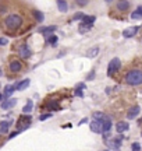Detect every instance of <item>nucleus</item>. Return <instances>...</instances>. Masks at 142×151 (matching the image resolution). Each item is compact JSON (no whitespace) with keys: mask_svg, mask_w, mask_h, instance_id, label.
<instances>
[{"mask_svg":"<svg viewBox=\"0 0 142 151\" xmlns=\"http://www.w3.org/2000/svg\"><path fill=\"white\" fill-rule=\"evenodd\" d=\"M85 122H88V119H82L81 122H80V124H84V123H85Z\"/></svg>","mask_w":142,"mask_h":151,"instance_id":"obj_37","label":"nucleus"},{"mask_svg":"<svg viewBox=\"0 0 142 151\" xmlns=\"http://www.w3.org/2000/svg\"><path fill=\"white\" fill-rule=\"evenodd\" d=\"M57 7H59V11H61V13H66L68 10V4H67V1H64V0H59L57 1Z\"/></svg>","mask_w":142,"mask_h":151,"instance_id":"obj_20","label":"nucleus"},{"mask_svg":"<svg viewBox=\"0 0 142 151\" xmlns=\"http://www.w3.org/2000/svg\"><path fill=\"white\" fill-rule=\"evenodd\" d=\"M17 104V99H14V98H10V99H4L3 102H1V109H4V111H7V109H11L14 108Z\"/></svg>","mask_w":142,"mask_h":151,"instance_id":"obj_8","label":"nucleus"},{"mask_svg":"<svg viewBox=\"0 0 142 151\" xmlns=\"http://www.w3.org/2000/svg\"><path fill=\"white\" fill-rule=\"evenodd\" d=\"M14 91H16V86H6V88H4V98L6 99L9 97H11Z\"/></svg>","mask_w":142,"mask_h":151,"instance_id":"obj_19","label":"nucleus"},{"mask_svg":"<svg viewBox=\"0 0 142 151\" xmlns=\"http://www.w3.org/2000/svg\"><path fill=\"white\" fill-rule=\"evenodd\" d=\"M31 84V80L29 78H25V80H22L21 83H18L16 86V90L17 91H24V90H27L28 86Z\"/></svg>","mask_w":142,"mask_h":151,"instance_id":"obj_12","label":"nucleus"},{"mask_svg":"<svg viewBox=\"0 0 142 151\" xmlns=\"http://www.w3.org/2000/svg\"><path fill=\"white\" fill-rule=\"evenodd\" d=\"M116 129H117L119 133H124V132H127V130L130 129V124L127 123V122H119V123L116 124Z\"/></svg>","mask_w":142,"mask_h":151,"instance_id":"obj_14","label":"nucleus"},{"mask_svg":"<svg viewBox=\"0 0 142 151\" xmlns=\"http://www.w3.org/2000/svg\"><path fill=\"white\" fill-rule=\"evenodd\" d=\"M91 28H92V25H88V24H84V22H82L78 29H80V32L81 34H84V32H87V31H89Z\"/></svg>","mask_w":142,"mask_h":151,"instance_id":"obj_27","label":"nucleus"},{"mask_svg":"<svg viewBox=\"0 0 142 151\" xmlns=\"http://www.w3.org/2000/svg\"><path fill=\"white\" fill-rule=\"evenodd\" d=\"M0 76H3V74H1V69H0Z\"/></svg>","mask_w":142,"mask_h":151,"instance_id":"obj_39","label":"nucleus"},{"mask_svg":"<svg viewBox=\"0 0 142 151\" xmlns=\"http://www.w3.org/2000/svg\"><path fill=\"white\" fill-rule=\"evenodd\" d=\"M127 84L130 86H139L142 84V71L141 70H131L126 76Z\"/></svg>","mask_w":142,"mask_h":151,"instance_id":"obj_1","label":"nucleus"},{"mask_svg":"<svg viewBox=\"0 0 142 151\" xmlns=\"http://www.w3.org/2000/svg\"><path fill=\"white\" fill-rule=\"evenodd\" d=\"M21 69H22V66L18 60H13V62L10 63V70L13 71V73H17V71L21 70Z\"/></svg>","mask_w":142,"mask_h":151,"instance_id":"obj_15","label":"nucleus"},{"mask_svg":"<svg viewBox=\"0 0 142 151\" xmlns=\"http://www.w3.org/2000/svg\"><path fill=\"white\" fill-rule=\"evenodd\" d=\"M91 130L93 133H103V122L102 120H93L91 123Z\"/></svg>","mask_w":142,"mask_h":151,"instance_id":"obj_5","label":"nucleus"},{"mask_svg":"<svg viewBox=\"0 0 142 151\" xmlns=\"http://www.w3.org/2000/svg\"><path fill=\"white\" fill-rule=\"evenodd\" d=\"M32 108H33V102L31 101V99H29V101L27 102V105L22 108V112H24V113H29L31 111H32Z\"/></svg>","mask_w":142,"mask_h":151,"instance_id":"obj_24","label":"nucleus"},{"mask_svg":"<svg viewBox=\"0 0 142 151\" xmlns=\"http://www.w3.org/2000/svg\"><path fill=\"white\" fill-rule=\"evenodd\" d=\"M138 29H139V27H130V28H127V29H124V31H123V37H124V38L134 37V35L138 32Z\"/></svg>","mask_w":142,"mask_h":151,"instance_id":"obj_9","label":"nucleus"},{"mask_svg":"<svg viewBox=\"0 0 142 151\" xmlns=\"http://www.w3.org/2000/svg\"><path fill=\"white\" fill-rule=\"evenodd\" d=\"M141 150V144L139 143H134L132 144V151H139Z\"/></svg>","mask_w":142,"mask_h":151,"instance_id":"obj_32","label":"nucleus"},{"mask_svg":"<svg viewBox=\"0 0 142 151\" xmlns=\"http://www.w3.org/2000/svg\"><path fill=\"white\" fill-rule=\"evenodd\" d=\"M48 41H49L50 45L56 46V45H57V41H59V38L56 37V35H53V37H49V38H48Z\"/></svg>","mask_w":142,"mask_h":151,"instance_id":"obj_28","label":"nucleus"},{"mask_svg":"<svg viewBox=\"0 0 142 151\" xmlns=\"http://www.w3.org/2000/svg\"><path fill=\"white\" fill-rule=\"evenodd\" d=\"M93 78H95V70H92L91 73H89V76L87 77V80L89 81V80H93Z\"/></svg>","mask_w":142,"mask_h":151,"instance_id":"obj_33","label":"nucleus"},{"mask_svg":"<svg viewBox=\"0 0 142 151\" xmlns=\"http://www.w3.org/2000/svg\"><path fill=\"white\" fill-rule=\"evenodd\" d=\"M99 53V46H92V48H89L87 50V58H95V56H98Z\"/></svg>","mask_w":142,"mask_h":151,"instance_id":"obj_16","label":"nucleus"},{"mask_svg":"<svg viewBox=\"0 0 142 151\" xmlns=\"http://www.w3.org/2000/svg\"><path fill=\"white\" fill-rule=\"evenodd\" d=\"M18 53H20V56H21L22 59H28V58H31L32 52H31V49L28 48L27 45H21L18 48Z\"/></svg>","mask_w":142,"mask_h":151,"instance_id":"obj_6","label":"nucleus"},{"mask_svg":"<svg viewBox=\"0 0 142 151\" xmlns=\"http://www.w3.org/2000/svg\"><path fill=\"white\" fill-rule=\"evenodd\" d=\"M48 109H60V106H59V104L56 102H50L49 105H48Z\"/></svg>","mask_w":142,"mask_h":151,"instance_id":"obj_30","label":"nucleus"},{"mask_svg":"<svg viewBox=\"0 0 142 151\" xmlns=\"http://www.w3.org/2000/svg\"><path fill=\"white\" fill-rule=\"evenodd\" d=\"M85 84H84V83H80V84H77V87H75V95L77 97H84V92H82V90H84V88H85Z\"/></svg>","mask_w":142,"mask_h":151,"instance_id":"obj_21","label":"nucleus"},{"mask_svg":"<svg viewBox=\"0 0 142 151\" xmlns=\"http://www.w3.org/2000/svg\"><path fill=\"white\" fill-rule=\"evenodd\" d=\"M131 18L132 20H139V18H142V7L139 6V7H137L135 9V11H132L131 13Z\"/></svg>","mask_w":142,"mask_h":151,"instance_id":"obj_18","label":"nucleus"},{"mask_svg":"<svg viewBox=\"0 0 142 151\" xmlns=\"http://www.w3.org/2000/svg\"><path fill=\"white\" fill-rule=\"evenodd\" d=\"M95 16H85L84 17V24H88V25H92V22L95 21Z\"/></svg>","mask_w":142,"mask_h":151,"instance_id":"obj_26","label":"nucleus"},{"mask_svg":"<svg viewBox=\"0 0 142 151\" xmlns=\"http://www.w3.org/2000/svg\"><path fill=\"white\" fill-rule=\"evenodd\" d=\"M31 116H21L20 118V120L17 122V129H18V132L21 133V132H24V130H27L29 126H31Z\"/></svg>","mask_w":142,"mask_h":151,"instance_id":"obj_4","label":"nucleus"},{"mask_svg":"<svg viewBox=\"0 0 142 151\" xmlns=\"http://www.w3.org/2000/svg\"><path fill=\"white\" fill-rule=\"evenodd\" d=\"M92 118L95 119V120H102V122H103V120L107 118V116H106L104 113H102V112H93Z\"/></svg>","mask_w":142,"mask_h":151,"instance_id":"obj_23","label":"nucleus"},{"mask_svg":"<svg viewBox=\"0 0 142 151\" xmlns=\"http://www.w3.org/2000/svg\"><path fill=\"white\" fill-rule=\"evenodd\" d=\"M7 43H9V39H7V38H0V46H1V45H7Z\"/></svg>","mask_w":142,"mask_h":151,"instance_id":"obj_34","label":"nucleus"},{"mask_svg":"<svg viewBox=\"0 0 142 151\" xmlns=\"http://www.w3.org/2000/svg\"><path fill=\"white\" fill-rule=\"evenodd\" d=\"M121 140H123V137H116V139H113V140H110V141H106V143H107V146H110L114 151H120Z\"/></svg>","mask_w":142,"mask_h":151,"instance_id":"obj_7","label":"nucleus"},{"mask_svg":"<svg viewBox=\"0 0 142 151\" xmlns=\"http://www.w3.org/2000/svg\"><path fill=\"white\" fill-rule=\"evenodd\" d=\"M55 29H57V28L53 25V27H48V28H40V32L43 34V35H49V34L55 32Z\"/></svg>","mask_w":142,"mask_h":151,"instance_id":"obj_25","label":"nucleus"},{"mask_svg":"<svg viewBox=\"0 0 142 151\" xmlns=\"http://www.w3.org/2000/svg\"><path fill=\"white\" fill-rule=\"evenodd\" d=\"M121 62L119 58H113V59L109 62V66H107V74L109 76H114L117 71L120 70Z\"/></svg>","mask_w":142,"mask_h":151,"instance_id":"obj_3","label":"nucleus"},{"mask_svg":"<svg viewBox=\"0 0 142 151\" xmlns=\"http://www.w3.org/2000/svg\"><path fill=\"white\" fill-rule=\"evenodd\" d=\"M139 112H141V108L138 106V105H135V106H132L128 112H127V118L128 119H134V118H137L138 115H139Z\"/></svg>","mask_w":142,"mask_h":151,"instance_id":"obj_11","label":"nucleus"},{"mask_svg":"<svg viewBox=\"0 0 142 151\" xmlns=\"http://www.w3.org/2000/svg\"><path fill=\"white\" fill-rule=\"evenodd\" d=\"M84 17H85V14H84V13H81V11H78V13H75V14H74L72 20L75 21V20H81V18H84Z\"/></svg>","mask_w":142,"mask_h":151,"instance_id":"obj_29","label":"nucleus"},{"mask_svg":"<svg viewBox=\"0 0 142 151\" xmlns=\"http://www.w3.org/2000/svg\"><path fill=\"white\" fill-rule=\"evenodd\" d=\"M3 98H4V95H1V94H0V101H3Z\"/></svg>","mask_w":142,"mask_h":151,"instance_id":"obj_38","label":"nucleus"},{"mask_svg":"<svg viewBox=\"0 0 142 151\" xmlns=\"http://www.w3.org/2000/svg\"><path fill=\"white\" fill-rule=\"evenodd\" d=\"M130 1H127V0H121V1H119L117 3V9L120 11H126V10H128V7H130Z\"/></svg>","mask_w":142,"mask_h":151,"instance_id":"obj_17","label":"nucleus"},{"mask_svg":"<svg viewBox=\"0 0 142 151\" xmlns=\"http://www.w3.org/2000/svg\"><path fill=\"white\" fill-rule=\"evenodd\" d=\"M32 14H33V17H35V20L36 21H43V18H45V16H43V13L42 11H39V10H33L32 11Z\"/></svg>","mask_w":142,"mask_h":151,"instance_id":"obj_22","label":"nucleus"},{"mask_svg":"<svg viewBox=\"0 0 142 151\" xmlns=\"http://www.w3.org/2000/svg\"><path fill=\"white\" fill-rule=\"evenodd\" d=\"M4 24H6V27L9 28V29H17V28L21 27L22 18L18 16V14H10V16L6 17Z\"/></svg>","mask_w":142,"mask_h":151,"instance_id":"obj_2","label":"nucleus"},{"mask_svg":"<svg viewBox=\"0 0 142 151\" xmlns=\"http://www.w3.org/2000/svg\"><path fill=\"white\" fill-rule=\"evenodd\" d=\"M11 124H13V120H1L0 122V133H9Z\"/></svg>","mask_w":142,"mask_h":151,"instance_id":"obj_10","label":"nucleus"},{"mask_svg":"<svg viewBox=\"0 0 142 151\" xmlns=\"http://www.w3.org/2000/svg\"><path fill=\"white\" fill-rule=\"evenodd\" d=\"M110 129H111V120H110V118H106L103 120V134H104V137H107V133L110 132Z\"/></svg>","mask_w":142,"mask_h":151,"instance_id":"obj_13","label":"nucleus"},{"mask_svg":"<svg viewBox=\"0 0 142 151\" xmlns=\"http://www.w3.org/2000/svg\"><path fill=\"white\" fill-rule=\"evenodd\" d=\"M18 133H20L18 130H17V132H14V133H11V134H10V139H13V137H14V136H17V134H18Z\"/></svg>","mask_w":142,"mask_h":151,"instance_id":"obj_36","label":"nucleus"},{"mask_svg":"<svg viewBox=\"0 0 142 151\" xmlns=\"http://www.w3.org/2000/svg\"><path fill=\"white\" fill-rule=\"evenodd\" d=\"M52 118V113H45V115H40L39 120H48V119Z\"/></svg>","mask_w":142,"mask_h":151,"instance_id":"obj_31","label":"nucleus"},{"mask_svg":"<svg viewBox=\"0 0 142 151\" xmlns=\"http://www.w3.org/2000/svg\"><path fill=\"white\" fill-rule=\"evenodd\" d=\"M77 4H78V6H87L88 1H82V0H78V1H77Z\"/></svg>","mask_w":142,"mask_h":151,"instance_id":"obj_35","label":"nucleus"}]
</instances>
